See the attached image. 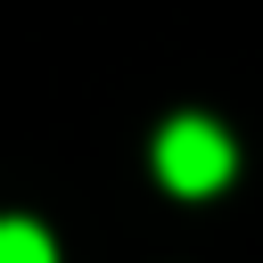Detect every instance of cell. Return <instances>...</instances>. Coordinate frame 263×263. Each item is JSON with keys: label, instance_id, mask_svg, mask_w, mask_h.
<instances>
[{"label": "cell", "instance_id": "cell-1", "mask_svg": "<svg viewBox=\"0 0 263 263\" xmlns=\"http://www.w3.org/2000/svg\"><path fill=\"white\" fill-rule=\"evenodd\" d=\"M230 164H238V148H230V132L205 123V115H173V123L156 132V181H164L173 197H214V189L230 181Z\"/></svg>", "mask_w": 263, "mask_h": 263}, {"label": "cell", "instance_id": "cell-2", "mask_svg": "<svg viewBox=\"0 0 263 263\" xmlns=\"http://www.w3.org/2000/svg\"><path fill=\"white\" fill-rule=\"evenodd\" d=\"M0 263H58V247H49V230H41V222L8 214V222H0Z\"/></svg>", "mask_w": 263, "mask_h": 263}]
</instances>
